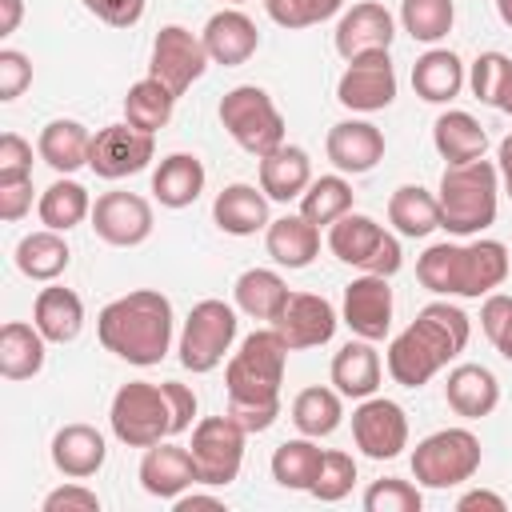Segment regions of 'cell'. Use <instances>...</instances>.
Instances as JSON below:
<instances>
[{"instance_id":"cell-19","label":"cell","mask_w":512,"mask_h":512,"mask_svg":"<svg viewBox=\"0 0 512 512\" xmlns=\"http://www.w3.org/2000/svg\"><path fill=\"white\" fill-rule=\"evenodd\" d=\"M392 36H396L392 12L376 0H360L336 24V52L344 60H356V56H368V52H388Z\"/></svg>"},{"instance_id":"cell-3","label":"cell","mask_w":512,"mask_h":512,"mask_svg":"<svg viewBox=\"0 0 512 512\" xmlns=\"http://www.w3.org/2000/svg\"><path fill=\"white\" fill-rule=\"evenodd\" d=\"M96 336L112 356L136 368H152L172 348V300L156 288H136L128 296H116L112 304L100 308Z\"/></svg>"},{"instance_id":"cell-36","label":"cell","mask_w":512,"mask_h":512,"mask_svg":"<svg viewBox=\"0 0 512 512\" xmlns=\"http://www.w3.org/2000/svg\"><path fill=\"white\" fill-rule=\"evenodd\" d=\"M388 224L400 232V236H428L440 228V204L428 188L420 184H400L388 200Z\"/></svg>"},{"instance_id":"cell-59","label":"cell","mask_w":512,"mask_h":512,"mask_svg":"<svg viewBox=\"0 0 512 512\" xmlns=\"http://www.w3.org/2000/svg\"><path fill=\"white\" fill-rule=\"evenodd\" d=\"M496 12H500V20L512 28V0H496Z\"/></svg>"},{"instance_id":"cell-60","label":"cell","mask_w":512,"mask_h":512,"mask_svg":"<svg viewBox=\"0 0 512 512\" xmlns=\"http://www.w3.org/2000/svg\"><path fill=\"white\" fill-rule=\"evenodd\" d=\"M496 108H500V112H508V116H512V84H508V92H504V96H500V104H496Z\"/></svg>"},{"instance_id":"cell-21","label":"cell","mask_w":512,"mask_h":512,"mask_svg":"<svg viewBox=\"0 0 512 512\" xmlns=\"http://www.w3.org/2000/svg\"><path fill=\"white\" fill-rule=\"evenodd\" d=\"M192 484H200L196 476V464H192V452L180 448V444H152L140 460V488L156 500H176L184 496Z\"/></svg>"},{"instance_id":"cell-4","label":"cell","mask_w":512,"mask_h":512,"mask_svg":"<svg viewBox=\"0 0 512 512\" xmlns=\"http://www.w3.org/2000/svg\"><path fill=\"white\" fill-rule=\"evenodd\" d=\"M508 276V248L500 240L472 244H428L416 260V280L436 296H468L480 300L496 292Z\"/></svg>"},{"instance_id":"cell-1","label":"cell","mask_w":512,"mask_h":512,"mask_svg":"<svg viewBox=\"0 0 512 512\" xmlns=\"http://www.w3.org/2000/svg\"><path fill=\"white\" fill-rule=\"evenodd\" d=\"M288 344L276 328H260L244 336L240 352H232L224 368L228 384V416L244 432H268L280 416V384L288 364Z\"/></svg>"},{"instance_id":"cell-55","label":"cell","mask_w":512,"mask_h":512,"mask_svg":"<svg viewBox=\"0 0 512 512\" xmlns=\"http://www.w3.org/2000/svg\"><path fill=\"white\" fill-rule=\"evenodd\" d=\"M504 496L500 492H488V488H472L456 500V512H504Z\"/></svg>"},{"instance_id":"cell-10","label":"cell","mask_w":512,"mask_h":512,"mask_svg":"<svg viewBox=\"0 0 512 512\" xmlns=\"http://www.w3.org/2000/svg\"><path fill=\"white\" fill-rule=\"evenodd\" d=\"M236 308L224 304V300H200L188 320H184V332H180V364L188 372H212L220 368V360L232 352V340H236Z\"/></svg>"},{"instance_id":"cell-18","label":"cell","mask_w":512,"mask_h":512,"mask_svg":"<svg viewBox=\"0 0 512 512\" xmlns=\"http://www.w3.org/2000/svg\"><path fill=\"white\" fill-rule=\"evenodd\" d=\"M344 324L360 340H384L392 328V288L388 276H356L344 288Z\"/></svg>"},{"instance_id":"cell-48","label":"cell","mask_w":512,"mask_h":512,"mask_svg":"<svg viewBox=\"0 0 512 512\" xmlns=\"http://www.w3.org/2000/svg\"><path fill=\"white\" fill-rule=\"evenodd\" d=\"M480 328L492 340V348L512 364V296L488 292L480 304Z\"/></svg>"},{"instance_id":"cell-26","label":"cell","mask_w":512,"mask_h":512,"mask_svg":"<svg viewBox=\"0 0 512 512\" xmlns=\"http://www.w3.org/2000/svg\"><path fill=\"white\" fill-rule=\"evenodd\" d=\"M444 400L456 416L464 420H480L488 416L496 404H500V384L496 376L484 368V364H456L448 372V384H444Z\"/></svg>"},{"instance_id":"cell-32","label":"cell","mask_w":512,"mask_h":512,"mask_svg":"<svg viewBox=\"0 0 512 512\" xmlns=\"http://www.w3.org/2000/svg\"><path fill=\"white\" fill-rule=\"evenodd\" d=\"M432 144L436 152L448 160V164H468V160H480L484 148H488V132L480 128V120L472 112H440L436 124H432Z\"/></svg>"},{"instance_id":"cell-8","label":"cell","mask_w":512,"mask_h":512,"mask_svg":"<svg viewBox=\"0 0 512 512\" xmlns=\"http://www.w3.org/2000/svg\"><path fill=\"white\" fill-rule=\"evenodd\" d=\"M328 248L336 260L372 276H396L404 264L400 240L364 212H344L336 224H328Z\"/></svg>"},{"instance_id":"cell-33","label":"cell","mask_w":512,"mask_h":512,"mask_svg":"<svg viewBox=\"0 0 512 512\" xmlns=\"http://www.w3.org/2000/svg\"><path fill=\"white\" fill-rule=\"evenodd\" d=\"M36 152L48 168L56 172H76L88 164V152H92V132L80 124V120H48L40 128V140H36Z\"/></svg>"},{"instance_id":"cell-5","label":"cell","mask_w":512,"mask_h":512,"mask_svg":"<svg viewBox=\"0 0 512 512\" xmlns=\"http://www.w3.org/2000/svg\"><path fill=\"white\" fill-rule=\"evenodd\" d=\"M496 200H500V168L492 160H468V164H448L436 188L440 204V228L452 236H480L496 220Z\"/></svg>"},{"instance_id":"cell-23","label":"cell","mask_w":512,"mask_h":512,"mask_svg":"<svg viewBox=\"0 0 512 512\" xmlns=\"http://www.w3.org/2000/svg\"><path fill=\"white\" fill-rule=\"evenodd\" d=\"M104 456H108V444H104V436L92 424H64L52 436V464L68 480L96 476L104 468Z\"/></svg>"},{"instance_id":"cell-30","label":"cell","mask_w":512,"mask_h":512,"mask_svg":"<svg viewBox=\"0 0 512 512\" xmlns=\"http://www.w3.org/2000/svg\"><path fill=\"white\" fill-rule=\"evenodd\" d=\"M32 324L44 332L48 344H68L84 328V300L72 288H40L32 304Z\"/></svg>"},{"instance_id":"cell-27","label":"cell","mask_w":512,"mask_h":512,"mask_svg":"<svg viewBox=\"0 0 512 512\" xmlns=\"http://www.w3.org/2000/svg\"><path fill=\"white\" fill-rule=\"evenodd\" d=\"M264 244H268V256L280 264V268H308L320 252V228L308 220V216H280L264 228Z\"/></svg>"},{"instance_id":"cell-47","label":"cell","mask_w":512,"mask_h":512,"mask_svg":"<svg viewBox=\"0 0 512 512\" xmlns=\"http://www.w3.org/2000/svg\"><path fill=\"white\" fill-rule=\"evenodd\" d=\"M420 504H424L420 488L408 480H396V476H384L364 492L368 512H420Z\"/></svg>"},{"instance_id":"cell-28","label":"cell","mask_w":512,"mask_h":512,"mask_svg":"<svg viewBox=\"0 0 512 512\" xmlns=\"http://www.w3.org/2000/svg\"><path fill=\"white\" fill-rule=\"evenodd\" d=\"M332 384L348 400H368L380 388V356L372 340H348L332 356Z\"/></svg>"},{"instance_id":"cell-54","label":"cell","mask_w":512,"mask_h":512,"mask_svg":"<svg viewBox=\"0 0 512 512\" xmlns=\"http://www.w3.org/2000/svg\"><path fill=\"white\" fill-rule=\"evenodd\" d=\"M164 392H168V404H172V420H176V436L184 428H192V416H196V396L188 384H176V380H164Z\"/></svg>"},{"instance_id":"cell-53","label":"cell","mask_w":512,"mask_h":512,"mask_svg":"<svg viewBox=\"0 0 512 512\" xmlns=\"http://www.w3.org/2000/svg\"><path fill=\"white\" fill-rule=\"evenodd\" d=\"M32 208V176L24 180H0V220L16 224Z\"/></svg>"},{"instance_id":"cell-24","label":"cell","mask_w":512,"mask_h":512,"mask_svg":"<svg viewBox=\"0 0 512 512\" xmlns=\"http://www.w3.org/2000/svg\"><path fill=\"white\" fill-rule=\"evenodd\" d=\"M312 180H316L312 176V160L296 144H280L268 156H260V188H264L268 200H280V204L300 200Z\"/></svg>"},{"instance_id":"cell-17","label":"cell","mask_w":512,"mask_h":512,"mask_svg":"<svg viewBox=\"0 0 512 512\" xmlns=\"http://www.w3.org/2000/svg\"><path fill=\"white\" fill-rule=\"evenodd\" d=\"M336 324H340L336 308L324 296H316V292H292L288 304H284V312L272 320V328L284 336V344L292 352L328 344L336 336Z\"/></svg>"},{"instance_id":"cell-22","label":"cell","mask_w":512,"mask_h":512,"mask_svg":"<svg viewBox=\"0 0 512 512\" xmlns=\"http://www.w3.org/2000/svg\"><path fill=\"white\" fill-rule=\"evenodd\" d=\"M200 40H204V48H208V60H212V64H224V68L244 64V60L260 48V32H256V24H252L240 8H224V12L208 16Z\"/></svg>"},{"instance_id":"cell-20","label":"cell","mask_w":512,"mask_h":512,"mask_svg":"<svg viewBox=\"0 0 512 512\" xmlns=\"http://www.w3.org/2000/svg\"><path fill=\"white\" fill-rule=\"evenodd\" d=\"M324 152L340 172L360 176V172H372L384 160V132L368 120H340V124L328 128Z\"/></svg>"},{"instance_id":"cell-62","label":"cell","mask_w":512,"mask_h":512,"mask_svg":"<svg viewBox=\"0 0 512 512\" xmlns=\"http://www.w3.org/2000/svg\"><path fill=\"white\" fill-rule=\"evenodd\" d=\"M232 4H244V0H232Z\"/></svg>"},{"instance_id":"cell-6","label":"cell","mask_w":512,"mask_h":512,"mask_svg":"<svg viewBox=\"0 0 512 512\" xmlns=\"http://www.w3.org/2000/svg\"><path fill=\"white\" fill-rule=\"evenodd\" d=\"M108 424H112L116 440L128 448H152V444L176 436L168 392H164V384H148V380L120 384V392L112 396V408H108Z\"/></svg>"},{"instance_id":"cell-7","label":"cell","mask_w":512,"mask_h":512,"mask_svg":"<svg viewBox=\"0 0 512 512\" xmlns=\"http://www.w3.org/2000/svg\"><path fill=\"white\" fill-rule=\"evenodd\" d=\"M220 124L256 160L284 144V116H280L276 100L264 88H256V84H236L232 92H224Z\"/></svg>"},{"instance_id":"cell-37","label":"cell","mask_w":512,"mask_h":512,"mask_svg":"<svg viewBox=\"0 0 512 512\" xmlns=\"http://www.w3.org/2000/svg\"><path fill=\"white\" fill-rule=\"evenodd\" d=\"M72 252H68V240L52 228H40V232H28L20 244H16V268L28 276V280H56L64 268H68Z\"/></svg>"},{"instance_id":"cell-43","label":"cell","mask_w":512,"mask_h":512,"mask_svg":"<svg viewBox=\"0 0 512 512\" xmlns=\"http://www.w3.org/2000/svg\"><path fill=\"white\" fill-rule=\"evenodd\" d=\"M452 20H456L452 0H400V24L420 44L444 40L452 32Z\"/></svg>"},{"instance_id":"cell-61","label":"cell","mask_w":512,"mask_h":512,"mask_svg":"<svg viewBox=\"0 0 512 512\" xmlns=\"http://www.w3.org/2000/svg\"><path fill=\"white\" fill-rule=\"evenodd\" d=\"M504 192H508V196H512V176H508V180H504Z\"/></svg>"},{"instance_id":"cell-57","label":"cell","mask_w":512,"mask_h":512,"mask_svg":"<svg viewBox=\"0 0 512 512\" xmlns=\"http://www.w3.org/2000/svg\"><path fill=\"white\" fill-rule=\"evenodd\" d=\"M172 508H176V512H192V508H224V504H220V496L184 492V496H176V500H172Z\"/></svg>"},{"instance_id":"cell-31","label":"cell","mask_w":512,"mask_h":512,"mask_svg":"<svg viewBox=\"0 0 512 512\" xmlns=\"http://www.w3.org/2000/svg\"><path fill=\"white\" fill-rule=\"evenodd\" d=\"M412 88L420 100L428 104H448L460 96L464 88V64L456 52L448 48H428L416 64H412Z\"/></svg>"},{"instance_id":"cell-51","label":"cell","mask_w":512,"mask_h":512,"mask_svg":"<svg viewBox=\"0 0 512 512\" xmlns=\"http://www.w3.org/2000/svg\"><path fill=\"white\" fill-rule=\"evenodd\" d=\"M44 512H100V496L84 484H60L44 496Z\"/></svg>"},{"instance_id":"cell-13","label":"cell","mask_w":512,"mask_h":512,"mask_svg":"<svg viewBox=\"0 0 512 512\" xmlns=\"http://www.w3.org/2000/svg\"><path fill=\"white\" fill-rule=\"evenodd\" d=\"M152 156H156V136L124 120V124H108L92 136L88 168L100 180H124V176L144 172Z\"/></svg>"},{"instance_id":"cell-14","label":"cell","mask_w":512,"mask_h":512,"mask_svg":"<svg viewBox=\"0 0 512 512\" xmlns=\"http://www.w3.org/2000/svg\"><path fill=\"white\" fill-rule=\"evenodd\" d=\"M352 440L368 460H396L408 448V416L396 400L368 396L352 412Z\"/></svg>"},{"instance_id":"cell-41","label":"cell","mask_w":512,"mask_h":512,"mask_svg":"<svg viewBox=\"0 0 512 512\" xmlns=\"http://www.w3.org/2000/svg\"><path fill=\"white\" fill-rule=\"evenodd\" d=\"M344 420V404H340V392L336 388H304L296 400H292V424L300 428V436H332Z\"/></svg>"},{"instance_id":"cell-40","label":"cell","mask_w":512,"mask_h":512,"mask_svg":"<svg viewBox=\"0 0 512 512\" xmlns=\"http://www.w3.org/2000/svg\"><path fill=\"white\" fill-rule=\"evenodd\" d=\"M320 460L324 452L316 448L312 436H300V440H284L276 452H272V480L280 488H292V492H312V480L320 472Z\"/></svg>"},{"instance_id":"cell-52","label":"cell","mask_w":512,"mask_h":512,"mask_svg":"<svg viewBox=\"0 0 512 512\" xmlns=\"http://www.w3.org/2000/svg\"><path fill=\"white\" fill-rule=\"evenodd\" d=\"M144 4L148 0H84V8L108 28H132L144 16Z\"/></svg>"},{"instance_id":"cell-34","label":"cell","mask_w":512,"mask_h":512,"mask_svg":"<svg viewBox=\"0 0 512 512\" xmlns=\"http://www.w3.org/2000/svg\"><path fill=\"white\" fill-rule=\"evenodd\" d=\"M44 332L24 320H8L0 328V376L4 380H32L44 368Z\"/></svg>"},{"instance_id":"cell-58","label":"cell","mask_w":512,"mask_h":512,"mask_svg":"<svg viewBox=\"0 0 512 512\" xmlns=\"http://www.w3.org/2000/svg\"><path fill=\"white\" fill-rule=\"evenodd\" d=\"M496 168H500V176H504V180L512 176V132L500 140V152H496Z\"/></svg>"},{"instance_id":"cell-42","label":"cell","mask_w":512,"mask_h":512,"mask_svg":"<svg viewBox=\"0 0 512 512\" xmlns=\"http://www.w3.org/2000/svg\"><path fill=\"white\" fill-rule=\"evenodd\" d=\"M344 212H352V184L344 176H316L300 196V216H308L316 228L336 224Z\"/></svg>"},{"instance_id":"cell-2","label":"cell","mask_w":512,"mask_h":512,"mask_svg":"<svg viewBox=\"0 0 512 512\" xmlns=\"http://www.w3.org/2000/svg\"><path fill=\"white\" fill-rule=\"evenodd\" d=\"M472 324L464 308L448 300H432L416 312V320L392 336L388 344V376L400 388H424L440 368H448L468 348Z\"/></svg>"},{"instance_id":"cell-15","label":"cell","mask_w":512,"mask_h":512,"mask_svg":"<svg viewBox=\"0 0 512 512\" xmlns=\"http://www.w3.org/2000/svg\"><path fill=\"white\" fill-rule=\"evenodd\" d=\"M336 100L352 112H380L396 100V68L388 60V52H368L348 60L340 84H336Z\"/></svg>"},{"instance_id":"cell-45","label":"cell","mask_w":512,"mask_h":512,"mask_svg":"<svg viewBox=\"0 0 512 512\" xmlns=\"http://www.w3.org/2000/svg\"><path fill=\"white\" fill-rule=\"evenodd\" d=\"M352 484H356V460L348 452L328 448L324 460H320V472L312 480V496L324 500V504H336V500H344L352 492Z\"/></svg>"},{"instance_id":"cell-11","label":"cell","mask_w":512,"mask_h":512,"mask_svg":"<svg viewBox=\"0 0 512 512\" xmlns=\"http://www.w3.org/2000/svg\"><path fill=\"white\" fill-rule=\"evenodd\" d=\"M244 440H248V432H244L228 412H224V416H204V420L192 428V444H188L200 484H208V488H228V484L240 476Z\"/></svg>"},{"instance_id":"cell-39","label":"cell","mask_w":512,"mask_h":512,"mask_svg":"<svg viewBox=\"0 0 512 512\" xmlns=\"http://www.w3.org/2000/svg\"><path fill=\"white\" fill-rule=\"evenodd\" d=\"M172 108H176V92L168 84H160L156 76H144L128 88L124 96V120L144 128V132H160L168 120H172Z\"/></svg>"},{"instance_id":"cell-38","label":"cell","mask_w":512,"mask_h":512,"mask_svg":"<svg viewBox=\"0 0 512 512\" xmlns=\"http://www.w3.org/2000/svg\"><path fill=\"white\" fill-rule=\"evenodd\" d=\"M36 212H40V224L44 228H52V232H68V228H76L84 216H92V196H88V188L80 184V180H56V184H48L44 192H40V204H36Z\"/></svg>"},{"instance_id":"cell-25","label":"cell","mask_w":512,"mask_h":512,"mask_svg":"<svg viewBox=\"0 0 512 512\" xmlns=\"http://www.w3.org/2000/svg\"><path fill=\"white\" fill-rule=\"evenodd\" d=\"M212 220L220 232L228 236H256L260 228H268V196L264 188L252 184H228L216 200H212Z\"/></svg>"},{"instance_id":"cell-12","label":"cell","mask_w":512,"mask_h":512,"mask_svg":"<svg viewBox=\"0 0 512 512\" xmlns=\"http://www.w3.org/2000/svg\"><path fill=\"white\" fill-rule=\"evenodd\" d=\"M208 48L196 32L180 28V24H168L156 32L152 40V64H148V76H156L160 84H168L176 96L188 92L204 72H208Z\"/></svg>"},{"instance_id":"cell-35","label":"cell","mask_w":512,"mask_h":512,"mask_svg":"<svg viewBox=\"0 0 512 512\" xmlns=\"http://www.w3.org/2000/svg\"><path fill=\"white\" fill-rule=\"evenodd\" d=\"M232 296H236V308L244 316H252V320H276L284 312V304H288L292 292H288V284H284L280 272H272V268H248V272H240Z\"/></svg>"},{"instance_id":"cell-29","label":"cell","mask_w":512,"mask_h":512,"mask_svg":"<svg viewBox=\"0 0 512 512\" xmlns=\"http://www.w3.org/2000/svg\"><path fill=\"white\" fill-rule=\"evenodd\" d=\"M204 164L192 152H172L160 160V168L152 172V196L164 208H188L196 204V196L204 192Z\"/></svg>"},{"instance_id":"cell-9","label":"cell","mask_w":512,"mask_h":512,"mask_svg":"<svg viewBox=\"0 0 512 512\" xmlns=\"http://www.w3.org/2000/svg\"><path fill=\"white\" fill-rule=\"evenodd\" d=\"M480 440L468 428H440L412 448V476L424 488H456L480 468Z\"/></svg>"},{"instance_id":"cell-44","label":"cell","mask_w":512,"mask_h":512,"mask_svg":"<svg viewBox=\"0 0 512 512\" xmlns=\"http://www.w3.org/2000/svg\"><path fill=\"white\" fill-rule=\"evenodd\" d=\"M468 84H472V96L480 104H500V96L508 92L512 84V56L504 52H480L472 60V72H468Z\"/></svg>"},{"instance_id":"cell-46","label":"cell","mask_w":512,"mask_h":512,"mask_svg":"<svg viewBox=\"0 0 512 512\" xmlns=\"http://www.w3.org/2000/svg\"><path fill=\"white\" fill-rule=\"evenodd\" d=\"M344 8V0H264V12L280 28H312L332 20Z\"/></svg>"},{"instance_id":"cell-56","label":"cell","mask_w":512,"mask_h":512,"mask_svg":"<svg viewBox=\"0 0 512 512\" xmlns=\"http://www.w3.org/2000/svg\"><path fill=\"white\" fill-rule=\"evenodd\" d=\"M24 16V0H0V36H12L20 28Z\"/></svg>"},{"instance_id":"cell-50","label":"cell","mask_w":512,"mask_h":512,"mask_svg":"<svg viewBox=\"0 0 512 512\" xmlns=\"http://www.w3.org/2000/svg\"><path fill=\"white\" fill-rule=\"evenodd\" d=\"M32 176V144L16 132L0 136V180H24Z\"/></svg>"},{"instance_id":"cell-16","label":"cell","mask_w":512,"mask_h":512,"mask_svg":"<svg viewBox=\"0 0 512 512\" xmlns=\"http://www.w3.org/2000/svg\"><path fill=\"white\" fill-rule=\"evenodd\" d=\"M92 228L112 248H136L152 236V204L136 192H104L92 204Z\"/></svg>"},{"instance_id":"cell-49","label":"cell","mask_w":512,"mask_h":512,"mask_svg":"<svg viewBox=\"0 0 512 512\" xmlns=\"http://www.w3.org/2000/svg\"><path fill=\"white\" fill-rule=\"evenodd\" d=\"M32 84V60L16 48H0V100H16Z\"/></svg>"}]
</instances>
